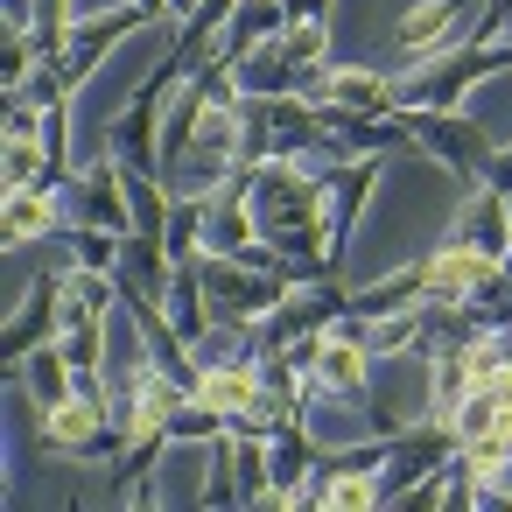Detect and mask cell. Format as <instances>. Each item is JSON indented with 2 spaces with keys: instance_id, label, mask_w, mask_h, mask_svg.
I'll return each instance as SVG.
<instances>
[{
  "instance_id": "4",
  "label": "cell",
  "mask_w": 512,
  "mask_h": 512,
  "mask_svg": "<svg viewBox=\"0 0 512 512\" xmlns=\"http://www.w3.org/2000/svg\"><path fill=\"white\" fill-rule=\"evenodd\" d=\"M57 330H64V267H43L36 281H29V295L22 302H8V337H0V365H22L36 344H57Z\"/></svg>"
},
{
  "instance_id": "3",
  "label": "cell",
  "mask_w": 512,
  "mask_h": 512,
  "mask_svg": "<svg viewBox=\"0 0 512 512\" xmlns=\"http://www.w3.org/2000/svg\"><path fill=\"white\" fill-rule=\"evenodd\" d=\"M400 134L414 141V148H428L463 190L470 183H484V162H491V134H477L463 113H428V106H407L400 113Z\"/></svg>"
},
{
  "instance_id": "8",
  "label": "cell",
  "mask_w": 512,
  "mask_h": 512,
  "mask_svg": "<svg viewBox=\"0 0 512 512\" xmlns=\"http://www.w3.org/2000/svg\"><path fill=\"white\" fill-rule=\"evenodd\" d=\"M64 225H71V211H64V190H50V183H22V190H8V204H0V239L8 246H43Z\"/></svg>"
},
{
  "instance_id": "12",
  "label": "cell",
  "mask_w": 512,
  "mask_h": 512,
  "mask_svg": "<svg viewBox=\"0 0 512 512\" xmlns=\"http://www.w3.org/2000/svg\"><path fill=\"white\" fill-rule=\"evenodd\" d=\"M253 239H260V225H253V197H246V169H239L232 183H218L204 197V253H246Z\"/></svg>"
},
{
  "instance_id": "16",
  "label": "cell",
  "mask_w": 512,
  "mask_h": 512,
  "mask_svg": "<svg viewBox=\"0 0 512 512\" xmlns=\"http://www.w3.org/2000/svg\"><path fill=\"white\" fill-rule=\"evenodd\" d=\"M0 183H8V190H22V183L64 190L57 183V162H50V141L43 134H0Z\"/></svg>"
},
{
  "instance_id": "11",
  "label": "cell",
  "mask_w": 512,
  "mask_h": 512,
  "mask_svg": "<svg viewBox=\"0 0 512 512\" xmlns=\"http://www.w3.org/2000/svg\"><path fill=\"white\" fill-rule=\"evenodd\" d=\"M302 99H316V106H351V113H400V106H393V78H379V71H365V64H323Z\"/></svg>"
},
{
  "instance_id": "13",
  "label": "cell",
  "mask_w": 512,
  "mask_h": 512,
  "mask_svg": "<svg viewBox=\"0 0 512 512\" xmlns=\"http://www.w3.org/2000/svg\"><path fill=\"white\" fill-rule=\"evenodd\" d=\"M365 386H372V351L358 337L323 330V344H316V393L323 400H365Z\"/></svg>"
},
{
  "instance_id": "15",
  "label": "cell",
  "mask_w": 512,
  "mask_h": 512,
  "mask_svg": "<svg viewBox=\"0 0 512 512\" xmlns=\"http://www.w3.org/2000/svg\"><path fill=\"white\" fill-rule=\"evenodd\" d=\"M295 22V8H288V0H239V15L225 22V36H218V57L225 64H239L253 43H267V36H281Z\"/></svg>"
},
{
  "instance_id": "2",
  "label": "cell",
  "mask_w": 512,
  "mask_h": 512,
  "mask_svg": "<svg viewBox=\"0 0 512 512\" xmlns=\"http://www.w3.org/2000/svg\"><path fill=\"white\" fill-rule=\"evenodd\" d=\"M197 274H204L211 309L232 316V323H260V316H274V302L295 288L288 274L253 267V260H239V253H197Z\"/></svg>"
},
{
  "instance_id": "5",
  "label": "cell",
  "mask_w": 512,
  "mask_h": 512,
  "mask_svg": "<svg viewBox=\"0 0 512 512\" xmlns=\"http://www.w3.org/2000/svg\"><path fill=\"white\" fill-rule=\"evenodd\" d=\"M64 211H71V225H99V232H134V204H127V176H120V162L99 148V162H85L71 183H64Z\"/></svg>"
},
{
  "instance_id": "17",
  "label": "cell",
  "mask_w": 512,
  "mask_h": 512,
  "mask_svg": "<svg viewBox=\"0 0 512 512\" xmlns=\"http://www.w3.org/2000/svg\"><path fill=\"white\" fill-rule=\"evenodd\" d=\"M162 246H169V260H176V267L204 253V197H176V204H169V225H162Z\"/></svg>"
},
{
  "instance_id": "10",
  "label": "cell",
  "mask_w": 512,
  "mask_h": 512,
  "mask_svg": "<svg viewBox=\"0 0 512 512\" xmlns=\"http://www.w3.org/2000/svg\"><path fill=\"white\" fill-rule=\"evenodd\" d=\"M197 400H211L218 414H225V428H239L260 400H267V379H260V351H246V358H218V365H204V379H197Z\"/></svg>"
},
{
  "instance_id": "1",
  "label": "cell",
  "mask_w": 512,
  "mask_h": 512,
  "mask_svg": "<svg viewBox=\"0 0 512 512\" xmlns=\"http://www.w3.org/2000/svg\"><path fill=\"white\" fill-rule=\"evenodd\" d=\"M323 64H330V22L323 15H295L281 36L253 43L232 64V78H239V92H309Z\"/></svg>"
},
{
  "instance_id": "6",
  "label": "cell",
  "mask_w": 512,
  "mask_h": 512,
  "mask_svg": "<svg viewBox=\"0 0 512 512\" xmlns=\"http://www.w3.org/2000/svg\"><path fill=\"white\" fill-rule=\"evenodd\" d=\"M148 22H155V15L141 8V0H127V8H113V15H85V22H71V43H64V57H57V78L78 92V85H85V78H92L127 36H134V29H148Z\"/></svg>"
},
{
  "instance_id": "14",
  "label": "cell",
  "mask_w": 512,
  "mask_h": 512,
  "mask_svg": "<svg viewBox=\"0 0 512 512\" xmlns=\"http://www.w3.org/2000/svg\"><path fill=\"white\" fill-rule=\"evenodd\" d=\"M8 379H15L36 407H57V400H71V393H78V365L64 358V344H36Z\"/></svg>"
},
{
  "instance_id": "20",
  "label": "cell",
  "mask_w": 512,
  "mask_h": 512,
  "mask_svg": "<svg viewBox=\"0 0 512 512\" xmlns=\"http://www.w3.org/2000/svg\"><path fill=\"white\" fill-rule=\"evenodd\" d=\"M8 29H36V0H8Z\"/></svg>"
},
{
  "instance_id": "21",
  "label": "cell",
  "mask_w": 512,
  "mask_h": 512,
  "mask_svg": "<svg viewBox=\"0 0 512 512\" xmlns=\"http://www.w3.org/2000/svg\"><path fill=\"white\" fill-rule=\"evenodd\" d=\"M288 8H295V15H323V8H330V0H288Z\"/></svg>"
},
{
  "instance_id": "9",
  "label": "cell",
  "mask_w": 512,
  "mask_h": 512,
  "mask_svg": "<svg viewBox=\"0 0 512 512\" xmlns=\"http://www.w3.org/2000/svg\"><path fill=\"white\" fill-rule=\"evenodd\" d=\"M106 155H113L120 169H155V176H162V106L134 92V99L113 113V127H106Z\"/></svg>"
},
{
  "instance_id": "19",
  "label": "cell",
  "mask_w": 512,
  "mask_h": 512,
  "mask_svg": "<svg viewBox=\"0 0 512 512\" xmlns=\"http://www.w3.org/2000/svg\"><path fill=\"white\" fill-rule=\"evenodd\" d=\"M484 183L512 197V148H491V162H484Z\"/></svg>"
},
{
  "instance_id": "22",
  "label": "cell",
  "mask_w": 512,
  "mask_h": 512,
  "mask_svg": "<svg viewBox=\"0 0 512 512\" xmlns=\"http://www.w3.org/2000/svg\"><path fill=\"white\" fill-rule=\"evenodd\" d=\"M491 484H498V491H505V498H512V463H505V470H498V477H491Z\"/></svg>"
},
{
  "instance_id": "18",
  "label": "cell",
  "mask_w": 512,
  "mask_h": 512,
  "mask_svg": "<svg viewBox=\"0 0 512 512\" xmlns=\"http://www.w3.org/2000/svg\"><path fill=\"white\" fill-rule=\"evenodd\" d=\"M141 8H148L155 22H176V29H183V22L197 15V0H141Z\"/></svg>"
},
{
  "instance_id": "7",
  "label": "cell",
  "mask_w": 512,
  "mask_h": 512,
  "mask_svg": "<svg viewBox=\"0 0 512 512\" xmlns=\"http://www.w3.org/2000/svg\"><path fill=\"white\" fill-rule=\"evenodd\" d=\"M449 239H463V246L491 253V260H512V197H505V190H491V183H470V190H463V204H456Z\"/></svg>"
}]
</instances>
